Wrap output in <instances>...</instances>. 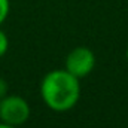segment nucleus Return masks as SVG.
Instances as JSON below:
<instances>
[{"label":"nucleus","mask_w":128,"mask_h":128,"mask_svg":"<svg viewBox=\"0 0 128 128\" xmlns=\"http://www.w3.org/2000/svg\"><path fill=\"white\" fill-rule=\"evenodd\" d=\"M125 57H127V61H128V46H127V51H125Z\"/></svg>","instance_id":"obj_8"},{"label":"nucleus","mask_w":128,"mask_h":128,"mask_svg":"<svg viewBox=\"0 0 128 128\" xmlns=\"http://www.w3.org/2000/svg\"><path fill=\"white\" fill-rule=\"evenodd\" d=\"M40 97L51 110L58 113L67 112L80 98V79L66 68L48 72L40 82Z\"/></svg>","instance_id":"obj_1"},{"label":"nucleus","mask_w":128,"mask_h":128,"mask_svg":"<svg viewBox=\"0 0 128 128\" xmlns=\"http://www.w3.org/2000/svg\"><path fill=\"white\" fill-rule=\"evenodd\" d=\"M96 67V55L86 46H78L72 49L64 61V68L78 79L86 78Z\"/></svg>","instance_id":"obj_3"},{"label":"nucleus","mask_w":128,"mask_h":128,"mask_svg":"<svg viewBox=\"0 0 128 128\" xmlns=\"http://www.w3.org/2000/svg\"><path fill=\"white\" fill-rule=\"evenodd\" d=\"M30 113V104L24 97L8 94L0 100V121L8 125L16 128L24 125L28 121Z\"/></svg>","instance_id":"obj_2"},{"label":"nucleus","mask_w":128,"mask_h":128,"mask_svg":"<svg viewBox=\"0 0 128 128\" xmlns=\"http://www.w3.org/2000/svg\"><path fill=\"white\" fill-rule=\"evenodd\" d=\"M8 48H9V39L6 33L0 28V57H3L8 52Z\"/></svg>","instance_id":"obj_5"},{"label":"nucleus","mask_w":128,"mask_h":128,"mask_svg":"<svg viewBox=\"0 0 128 128\" xmlns=\"http://www.w3.org/2000/svg\"><path fill=\"white\" fill-rule=\"evenodd\" d=\"M10 12V2L9 0H0V26L6 21Z\"/></svg>","instance_id":"obj_4"},{"label":"nucleus","mask_w":128,"mask_h":128,"mask_svg":"<svg viewBox=\"0 0 128 128\" xmlns=\"http://www.w3.org/2000/svg\"><path fill=\"white\" fill-rule=\"evenodd\" d=\"M0 128H16V127H12V125H8V124H4V122H2V121H0Z\"/></svg>","instance_id":"obj_7"},{"label":"nucleus","mask_w":128,"mask_h":128,"mask_svg":"<svg viewBox=\"0 0 128 128\" xmlns=\"http://www.w3.org/2000/svg\"><path fill=\"white\" fill-rule=\"evenodd\" d=\"M6 96H8V82L3 78H0V100Z\"/></svg>","instance_id":"obj_6"}]
</instances>
